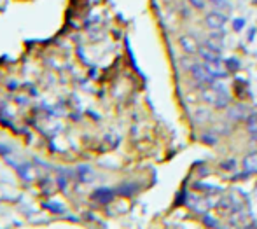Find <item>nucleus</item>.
Wrapping results in <instances>:
<instances>
[{"mask_svg":"<svg viewBox=\"0 0 257 229\" xmlns=\"http://www.w3.org/2000/svg\"><path fill=\"white\" fill-rule=\"evenodd\" d=\"M212 2V6L215 7V9L222 11V13H226V11H231V6L227 0H210Z\"/></svg>","mask_w":257,"mask_h":229,"instance_id":"obj_13","label":"nucleus"},{"mask_svg":"<svg viewBox=\"0 0 257 229\" xmlns=\"http://www.w3.org/2000/svg\"><path fill=\"white\" fill-rule=\"evenodd\" d=\"M247 112H248V108L245 107V105L238 103V105H233V107L227 108V118L238 121V119H245V118H247Z\"/></svg>","mask_w":257,"mask_h":229,"instance_id":"obj_7","label":"nucleus"},{"mask_svg":"<svg viewBox=\"0 0 257 229\" xmlns=\"http://www.w3.org/2000/svg\"><path fill=\"white\" fill-rule=\"evenodd\" d=\"M189 74H191V77H193L200 86L212 84V82L215 81V77L210 74L208 68L205 67V63H198V61H194V65L191 67Z\"/></svg>","mask_w":257,"mask_h":229,"instance_id":"obj_2","label":"nucleus"},{"mask_svg":"<svg viewBox=\"0 0 257 229\" xmlns=\"http://www.w3.org/2000/svg\"><path fill=\"white\" fill-rule=\"evenodd\" d=\"M112 196L114 194H112V191H108V189H100V191L93 192V198L100 203H108L112 199Z\"/></svg>","mask_w":257,"mask_h":229,"instance_id":"obj_10","label":"nucleus"},{"mask_svg":"<svg viewBox=\"0 0 257 229\" xmlns=\"http://www.w3.org/2000/svg\"><path fill=\"white\" fill-rule=\"evenodd\" d=\"M226 67H227V70H229V72H236L238 68H240V63H238L234 58H229V60L226 61Z\"/></svg>","mask_w":257,"mask_h":229,"instance_id":"obj_17","label":"nucleus"},{"mask_svg":"<svg viewBox=\"0 0 257 229\" xmlns=\"http://www.w3.org/2000/svg\"><path fill=\"white\" fill-rule=\"evenodd\" d=\"M243 168L247 173H257V152H248L243 158Z\"/></svg>","mask_w":257,"mask_h":229,"instance_id":"obj_8","label":"nucleus"},{"mask_svg":"<svg viewBox=\"0 0 257 229\" xmlns=\"http://www.w3.org/2000/svg\"><path fill=\"white\" fill-rule=\"evenodd\" d=\"M206 224H212V227H217V220L215 219H205Z\"/></svg>","mask_w":257,"mask_h":229,"instance_id":"obj_20","label":"nucleus"},{"mask_svg":"<svg viewBox=\"0 0 257 229\" xmlns=\"http://www.w3.org/2000/svg\"><path fill=\"white\" fill-rule=\"evenodd\" d=\"M203 63H205V67L208 68L210 74H212L215 79H224V77H227V74H229L226 63H224L220 58H215V60H210V61H203Z\"/></svg>","mask_w":257,"mask_h":229,"instance_id":"obj_4","label":"nucleus"},{"mask_svg":"<svg viewBox=\"0 0 257 229\" xmlns=\"http://www.w3.org/2000/svg\"><path fill=\"white\" fill-rule=\"evenodd\" d=\"M243 25H245L243 20H236V21H234V30H240V28H243Z\"/></svg>","mask_w":257,"mask_h":229,"instance_id":"obj_19","label":"nucleus"},{"mask_svg":"<svg viewBox=\"0 0 257 229\" xmlns=\"http://www.w3.org/2000/svg\"><path fill=\"white\" fill-rule=\"evenodd\" d=\"M220 168L224 170V172H233V170H236V159H226V161L220 163Z\"/></svg>","mask_w":257,"mask_h":229,"instance_id":"obj_15","label":"nucleus"},{"mask_svg":"<svg viewBox=\"0 0 257 229\" xmlns=\"http://www.w3.org/2000/svg\"><path fill=\"white\" fill-rule=\"evenodd\" d=\"M18 173H20V177L25 182H35L39 179V170L34 165H30V163H25V165L18 166Z\"/></svg>","mask_w":257,"mask_h":229,"instance_id":"obj_6","label":"nucleus"},{"mask_svg":"<svg viewBox=\"0 0 257 229\" xmlns=\"http://www.w3.org/2000/svg\"><path fill=\"white\" fill-rule=\"evenodd\" d=\"M200 96L203 98L206 103L213 105L215 108H224V107H227V103H229V96H227V93L217 91V89L212 88L210 84H206L200 89Z\"/></svg>","mask_w":257,"mask_h":229,"instance_id":"obj_1","label":"nucleus"},{"mask_svg":"<svg viewBox=\"0 0 257 229\" xmlns=\"http://www.w3.org/2000/svg\"><path fill=\"white\" fill-rule=\"evenodd\" d=\"M196 121L200 123V125L210 121V112L206 110V108H198V110H196Z\"/></svg>","mask_w":257,"mask_h":229,"instance_id":"obj_14","label":"nucleus"},{"mask_svg":"<svg viewBox=\"0 0 257 229\" xmlns=\"http://www.w3.org/2000/svg\"><path fill=\"white\" fill-rule=\"evenodd\" d=\"M247 130L252 137H257V112L247 118Z\"/></svg>","mask_w":257,"mask_h":229,"instance_id":"obj_12","label":"nucleus"},{"mask_svg":"<svg viewBox=\"0 0 257 229\" xmlns=\"http://www.w3.org/2000/svg\"><path fill=\"white\" fill-rule=\"evenodd\" d=\"M198 54H200V58L203 61H210V60H215V58H219V54H215L212 49H208L205 44L200 46V51H198Z\"/></svg>","mask_w":257,"mask_h":229,"instance_id":"obj_11","label":"nucleus"},{"mask_svg":"<svg viewBox=\"0 0 257 229\" xmlns=\"http://www.w3.org/2000/svg\"><path fill=\"white\" fill-rule=\"evenodd\" d=\"M226 23H227V16H226V13H222V11L213 9V11H210V13H206L205 25L210 28V30H220V28H224Z\"/></svg>","mask_w":257,"mask_h":229,"instance_id":"obj_3","label":"nucleus"},{"mask_svg":"<svg viewBox=\"0 0 257 229\" xmlns=\"http://www.w3.org/2000/svg\"><path fill=\"white\" fill-rule=\"evenodd\" d=\"M77 177H79V180H81V182H84V184L95 180V173H93V170L89 168V166H79V168H77Z\"/></svg>","mask_w":257,"mask_h":229,"instance_id":"obj_9","label":"nucleus"},{"mask_svg":"<svg viewBox=\"0 0 257 229\" xmlns=\"http://www.w3.org/2000/svg\"><path fill=\"white\" fill-rule=\"evenodd\" d=\"M193 65H194V61L189 58V54H187V56H184V58H180V67L186 68V72H189Z\"/></svg>","mask_w":257,"mask_h":229,"instance_id":"obj_16","label":"nucleus"},{"mask_svg":"<svg viewBox=\"0 0 257 229\" xmlns=\"http://www.w3.org/2000/svg\"><path fill=\"white\" fill-rule=\"evenodd\" d=\"M187 2H189L191 6H193L194 9H198V11H203L206 7V0H187Z\"/></svg>","mask_w":257,"mask_h":229,"instance_id":"obj_18","label":"nucleus"},{"mask_svg":"<svg viewBox=\"0 0 257 229\" xmlns=\"http://www.w3.org/2000/svg\"><path fill=\"white\" fill-rule=\"evenodd\" d=\"M179 47L189 56L191 54H198V51H200V44H198V41L193 35H182L179 39Z\"/></svg>","mask_w":257,"mask_h":229,"instance_id":"obj_5","label":"nucleus"}]
</instances>
